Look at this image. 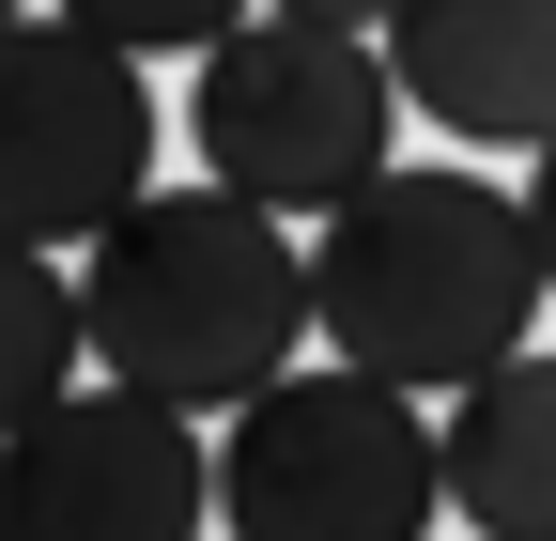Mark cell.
Here are the masks:
<instances>
[{
	"instance_id": "8",
	"label": "cell",
	"mask_w": 556,
	"mask_h": 541,
	"mask_svg": "<svg viewBox=\"0 0 556 541\" xmlns=\"http://www.w3.org/2000/svg\"><path fill=\"white\" fill-rule=\"evenodd\" d=\"M448 511L479 541H556V356H510L448 402Z\"/></svg>"
},
{
	"instance_id": "4",
	"label": "cell",
	"mask_w": 556,
	"mask_h": 541,
	"mask_svg": "<svg viewBox=\"0 0 556 541\" xmlns=\"http://www.w3.org/2000/svg\"><path fill=\"white\" fill-rule=\"evenodd\" d=\"M186 140H201V186L263 201V217H340V201L387 186L402 62H387L371 32L248 16L232 47H201V78H186Z\"/></svg>"
},
{
	"instance_id": "9",
	"label": "cell",
	"mask_w": 556,
	"mask_h": 541,
	"mask_svg": "<svg viewBox=\"0 0 556 541\" xmlns=\"http://www.w3.org/2000/svg\"><path fill=\"white\" fill-rule=\"evenodd\" d=\"M78 356H93V310H78V263L31 248V279H16V402L47 418V402H78Z\"/></svg>"
},
{
	"instance_id": "2",
	"label": "cell",
	"mask_w": 556,
	"mask_h": 541,
	"mask_svg": "<svg viewBox=\"0 0 556 541\" xmlns=\"http://www.w3.org/2000/svg\"><path fill=\"white\" fill-rule=\"evenodd\" d=\"M309 294H325V356L387 372V387H495L510 356H541L526 325L556 294L541 217L495 201L479 171H387L371 201H340L309 232Z\"/></svg>"
},
{
	"instance_id": "3",
	"label": "cell",
	"mask_w": 556,
	"mask_h": 541,
	"mask_svg": "<svg viewBox=\"0 0 556 541\" xmlns=\"http://www.w3.org/2000/svg\"><path fill=\"white\" fill-rule=\"evenodd\" d=\"M448 418H417L387 372H278L248 418H217V526L232 541H433Z\"/></svg>"
},
{
	"instance_id": "12",
	"label": "cell",
	"mask_w": 556,
	"mask_h": 541,
	"mask_svg": "<svg viewBox=\"0 0 556 541\" xmlns=\"http://www.w3.org/2000/svg\"><path fill=\"white\" fill-rule=\"evenodd\" d=\"M526 217H541V263H556V155L526 171Z\"/></svg>"
},
{
	"instance_id": "11",
	"label": "cell",
	"mask_w": 556,
	"mask_h": 541,
	"mask_svg": "<svg viewBox=\"0 0 556 541\" xmlns=\"http://www.w3.org/2000/svg\"><path fill=\"white\" fill-rule=\"evenodd\" d=\"M263 16H309V32H371V47H387L402 0H263Z\"/></svg>"
},
{
	"instance_id": "7",
	"label": "cell",
	"mask_w": 556,
	"mask_h": 541,
	"mask_svg": "<svg viewBox=\"0 0 556 541\" xmlns=\"http://www.w3.org/2000/svg\"><path fill=\"white\" fill-rule=\"evenodd\" d=\"M387 62H402V109L417 124L556 155V0H402Z\"/></svg>"
},
{
	"instance_id": "5",
	"label": "cell",
	"mask_w": 556,
	"mask_h": 541,
	"mask_svg": "<svg viewBox=\"0 0 556 541\" xmlns=\"http://www.w3.org/2000/svg\"><path fill=\"white\" fill-rule=\"evenodd\" d=\"M0 109H16V217H31V248L78 263L109 217L155 201V78H139V47H109L78 16H31L0 47Z\"/></svg>"
},
{
	"instance_id": "10",
	"label": "cell",
	"mask_w": 556,
	"mask_h": 541,
	"mask_svg": "<svg viewBox=\"0 0 556 541\" xmlns=\"http://www.w3.org/2000/svg\"><path fill=\"white\" fill-rule=\"evenodd\" d=\"M47 16H78V32H109V47H139V62H155V47H232L248 32V0H47Z\"/></svg>"
},
{
	"instance_id": "6",
	"label": "cell",
	"mask_w": 556,
	"mask_h": 541,
	"mask_svg": "<svg viewBox=\"0 0 556 541\" xmlns=\"http://www.w3.org/2000/svg\"><path fill=\"white\" fill-rule=\"evenodd\" d=\"M217 511V433L170 418L139 387H78L16 418V480H0V541H201Z\"/></svg>"
},
{
	"instance_id": "1",
	"label": "cell",
	"mask_w": 556,
	"mask_h": 541,
	"mask_svg": "<svg viewBox=\"0 0 556 541\" xmlns=\"http://www.w3.org/2000/svg\"><path fill=\"white\" fill-rule=\"evenodd\" d=\"M78 310H93V372L170 418H248L294 372V341H325L309 248L232 186H155L139 217H109L78 248Z\"/></svg>"
}]
</instances>
